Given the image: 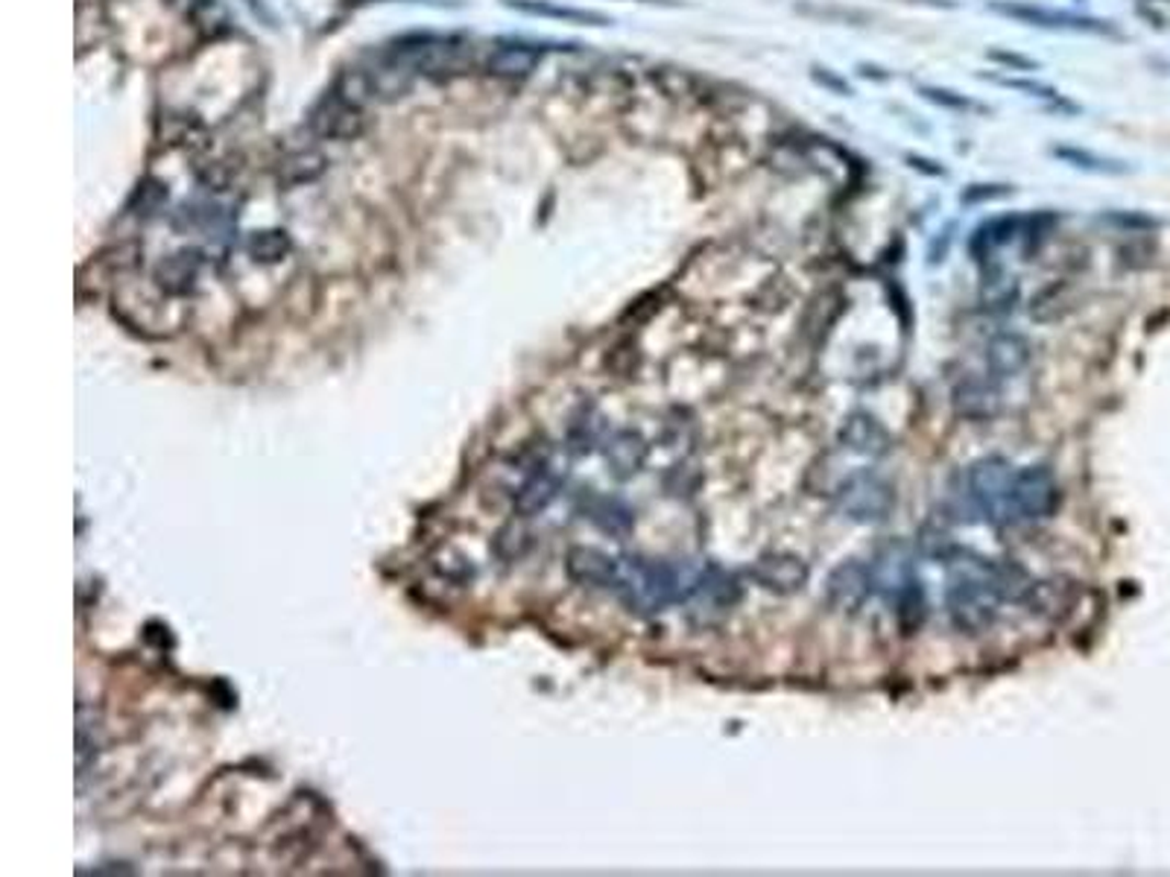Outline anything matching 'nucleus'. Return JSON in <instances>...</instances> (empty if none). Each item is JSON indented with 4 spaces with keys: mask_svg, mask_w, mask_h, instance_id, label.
<instances>
[{
    "mask_svg": "<svg viewBox=\"0 0 1170 877\" xmlns=\"http://www.w3.org/2000/svg\"><path fill=\"white\" fill-rule=\"evenodd\" d=\"M615 594L635 614H659L668 605L685 600V579L668 561L650 559H621V579Z\"/></svg>",
    "mask_w": 1170,
    "mask_h": 877,
    "instance_id": "nucleus-1",
    "label": "nucleus"
},
{
    "mask_svg": "<svg viewBox=\"0 0 1170 877\" xmlns=\"http://www.w3.org/2000/svg\"><path fill=\"white\" fill-rule=\"evenodd\" d=\"M512 471L519 474V482H512L510 489L512 509L521 517H533L538 512H545L556 500L559 489H563V474H559V468L554 465V456L545 447L524 451L515 459Z\"/></svg>",
    "mask_w": 1170,
    "mask_h": 877,
    "instance_id": "nucleus-2",
    "label": "nucleus"
},
{
    "mask_svg": "<svg viewBox=\"0 0 1170 877\" xmlns=\"http://www.w3.org/2000/svg\"><path fill=\"white\" fill-rule=\"evenodd\" d=\"M968 498L980 515L995 526L1015 524L1012 515V482L1015 468L1001 456H986L968 468Z\"/></svg>",
    "mask_w": 1170,
    "mask_h": 877,
    "instance_id": "nucleus-3",
    "label": "nucleus"
},
{
    "mask_svg": "<svg viewBox=\"0 0 1170 877\" xmlns=\"http://www.w3.org/2000/svg\"><path fill=\"white\" fill-rule=\"evenodd\" d=\"M1059 506V486H1056L1054 474L1042 468V465H1027V468H1019L1015 471V482H1012V515H1015V524L1021 521H1045L1050 517Z\"/></svg>",
    "mask_w": 1170,
    "mask_h": 877,
    "instance_id": "nucleus-4",
    "label": "nucleus"
},
{
    "mask_svg": "<svg viewBox=\"0 0 1170 877\" xmlns=\"http://www.w3.org/2000/svg\"><path fill=\"white\" fill-rule=\"evenodd\" d=\"M893 503H896L893 486L872 471L852 474L840 489V509L861 524L884 521L893 512Z\"/></svg>",
    "mask_w": 1170,
    "mask_h": 877,
    "instance_id": "nucleus-5",
    "label": "nucleus"
},
{
    "mask_svg": "<svg viewBox=\"0 0 1170 877\" xmlns=\"http://www.w3.org/2000/svg\"><path fill=\"white\" fill-rule=\"evenodd\" d=\"M393 59L401 61L405 68H410L413 73H428V77H436V73H448V70H457L466 59V47L454 38H436V35H424V38H407L389 53Z\"/></svg>",
    "mask_w": 1170,
    "mask_h": 877,
    "instance_id": "nucleus-6",
    "label": "nucleus"
},
{
    "mask_svg": "<svg viewBox=\"0 0 1170 877\" xmlns=\"http://www.w3.org/2000/svg\"><path fill=\"white\" fill-rule=\"evenodd\" d=\"M992 12H998V15H1003V18H1012V21H1021V24L1042 26V30H1071V33H1094V35L1115 33L1106 21L1077 15V12H1065V9L1036 7V3H1010V0H998V3H992Z\"/></svg>",
    "mask_w": 1170,
    "mask_h": 877,
    "instance_id": "nucleus-7",
    "label": "nucleus"
},
{
    "mask_svg": "<svg viewBox=\"0 0 1170 877\" xmlns=\"http://www.w3.org/2000/svg\"><path fill=\"white\" fill-rule=\"evenodd\" d=\"M568 577L582 588H600V591H615L621 579V559L598 550V547H573L565 559Z\"/></svg>",
    "mask_w": 1170,
    "mask_h": 877,
    "instance_id": "nucleus-8",
    "label": "nucleus"
},
{
    "mask_svg": "<svg viewBox=\"0 0 1170 877\" xmlns=\"http://www.w3.org/2000/svg\"><path fill=\"white\" fill-rule=\"evenodd\" d=\"M752 579L773 594H793L808 582V565L793 553H764L752 565Z\"/></svg>",
    "mask_w": 1170,
    "mask_h": 877,
    "instance_id": "nucleus-9",
    "label": "nucleus"
},
{
    "mask_svg": "<svg viewBox=\"0 0 1170 877\" xmlns=\"http://www.w3.org/2000/svg\"><path fill=\"white\" fill-rule=\"evenodd\" d=\"M310 132L326 140H352L363 132V114L354 105H345L334 94H328L322 103L310 112Z\"/></svg>",
    "mask_w": 1170,
    "mask_h": 877,
    "instance_id": "nucleus-10",
    "label": "nucleus"
},
{
    "mask_svg": "<svg viewBox=\"0 0 1170 877\" xmlns=\"http://www.w3.org/2000/svg\"><path fill=\"white\" fill-rule=\"evenodd\" d=\"M875 588V579H872V570L861 561H843L840 568L831 570L826 585L828 603L834 608H843V612H854L866 603V596L872 594Z\"/></svg>",
    "mask_w": 1170,
    "mask_h": 877,
    "instance_id": "nucleus-11",
    "label": "nucleus"
},
{
    "mask_svg": "<svg viewBox=\"0 0 1170 877\" xmlns=\"http://www.w3.org/2000/svg\"><path fill=\"white\" fill-rule=\"evenodd\" d=\"M203 272V254L196 249H182V252L168 254L156 266V284L170 296H188L196 287Z\"/></svg>",
    "mask_w": 1170,
    "mask_h": 877,
    "instance_id": "nucleus-12",
    "label": "nucleus"
},
{
    "mask_svg": "<svg viewBox=\"0 0 1170 877\" xmlns=\"http://www.w3.org/2000/svg\"><path fill=\"white\" fill-rule=\"evenodd\" d=\"M840 438H843V445L849 447V451L863 456H884L889 451L887 428H884L875 415H870V412H852V415L843 421Z\"/></svg>",
    "mask_w": 1170,
    "mask_h": 877,
    "instance_id": "nucleus-13",
    "label": "nucleus"
},
{
    "mask_svg": "<svg viewBox=\"0 0 1170 877\" xmlns=\"http://www.w3.org/2000/svg\"><path fill=\"white\" fill-rule=\"evenodd\" d=\"M647 442L635 430H617L615 436L606 442V465L617 480H629L633 474L641 471L647 463Z\"/></svg>",
    "mask_w": 1170,
    "mask_h": 877,
    "instance_id": "nucleus-14",
    "label": "nucleus"
},
{
    "mask_svg": "<svg viewBox=\"0 0 1170 877\" xmlns=\"http://www.w3.org/2000/svg\"><path fill=\"white\" fill-rule=\"evenodd\" d=\"M538 61H542V53H538L536 47L510 42L498 44V47L489 53L486 68H489V73H495V77H527V73L536 70Z\"/></svg>",
    "mask_w": 1170,
    "mask_h": 877,
    "instance_id": "nucleus-15",
    "label": "nucleus"
},
{
    "mask_svg": "<svg viewBox=\"0 0 1170 877\" xmlns=\"http://www.w3.org/2000/svg\"><path fill=\"white\" fill-rule=\"evenodd\" d=\"M1030 360V345L1015 333H1001L989 342L986 349V366L992 368L998 377L1019 375L1021 368L1027 366Z\"/></svg>",
    "mask_w": 1170,
    "mask_h": 877,
    "instance_id": "nucleus-16",
    "label": "nucleus"
},
{
    "mask_svg": "<svg viewBox=\"0 0 1170 877\" xmlns=\"http://www.w3.org/2000/svg\"><path fill=\"white\" fill-rule=\"evenodd\" d=\"M507 7L519 9V12H527V15L538 18H554V21H568V24H589V26H606L612 24L606 15L600 12H591V9H573V7H556L550 0H503Z\"/></svg>",
    "mask_w": 1170,
    "mask_h": 877,
    "instance_id": "nucleus-17",
    "label": "nucleus"
},
{
    "mask_svg": "<svg viewBox=\"0 0 1170 877\" xmlns=\"http://www.w3.org/2000/svg\"><path fill=\"white\" fill-rule=\"evenodd\" d=\"M326 170L328 158L319 149H299V152H291L279 164V182L287 184V187H299V184L317 182Z\"/></svg>",
    "mask_w": 1170,
    "mask_h": 877,
    "instance_id": "nucleus-18",
    "label": "nucleus"
},
{
    "mask_svg": "<svg viewBox=\"0 0 1170 877\" xmlns=\"http://www.w3.org/2000/svg\"><path fill=\"white\" fill-rule=\"evenodd\" d=\"M586 515H589V521H594L603 533L612 535H626L635 524L633 509L621 503L617 498H600V494H594V498L589 500Z\"/></svg>",
    "mask_w": 1170,
    "mask_h": 877,
    "instance_id": "nucleus-19",
    "label": "nucleus"
},
{
    "mask_svg": "<svg viewBox=\"0 0 1170 877\" xmlns=\"http://www.w3.org/2000/svg\"><path fill=\"white\" fill-rule=\"evenodd\" d=\"M331 94H334L337 100H343L345 105L363 109V105H370L372 100L378 96V91H375L370 70H345V73H340L334 88H331Z\"/></svg>",
    "mask_w": 1170,
    "mask_h": 877,
    "instance_id": "nucleus-20",
    "label": "nucleus"
},
{
    "mask_svg": "<svg viewBox=\"0 0 1170 877\" xmlns=\"http://www.w3.org/2000/svg\"><path fill=\"white\" fill-rule=\"evenodd\" d=\"M247 249L255 261L279 263L282 258L291 254L293 240L287 231H282V228H264V231H255V235L249 237Z\"/></svg>",
    "mask_w": 1170,
    "mask_h": 877,
    "instance_id": "nucleus-21",
    "label": "nucleus"
},
{
    "mask_svg": "<svg viewBox=\"0 0 1170 877\" xmlns=\"http://www.w3.org/2000/svg\"><path fill=\"white\" fill-rule=\"evenodd\" d=\"M98 726L89 722V708L80 705V710H77V778H80V784L86 778V772L98 761Z\"/></svg>",
    "mask_w": 1170,
    "mask_h": 877,
    "instance_id": "nucleus-22",
    "label": "nucleus"
},
{
    "mask_svg": "<svg viewBox=\"0 0 1170 877\" xmlns=\"http://www.w3.org/2000/svg\"><path fill=\"white\" fill-rule=\"evenodd\" d=\"M1054 156L1063 158V161H1068V164H1074V167H1082V170H1094V173H1124V167H1117V161H1109V158L1094 156V152H1089V149L1056 147Z\"/></svg>",
    "mask_w": 1170,
    "mask_h": 877,
    "instance_id": "nucleus-23",
    "label": "nucleus"
},
{
    "mask_svg": "<svg viewBox=\"0 0 1170 877\" xmlns=\"http://www.w3.org/2000/svg\"><path fill=\"white\" fill-rule=\"evenodd\" d=\"M919 94H922L924 100H931V103L942 105V109H954V112H966V109H980V105H977L975 100H968V96L957 94V91H951V88L919 86Z\"/></svg>",
    "mask_w": 1170,
    "mask_h": 877,
    "instance_id": "nucleus-24",
    "label": "nucleus"
},
{
    "mask_svg": "<svg viewBox=\"0 0 1170 877\" xmlns=\"http://www.w3.org/2000/svg\"><path fill=\"white\" fill-rule=\"evenodd\" d=\"M992 82H998V86H1003V88H1015V91H1027L1030 96H1056L1054 88L1045 86V82H1033V79H1001V77H995Z\"/></svg>",
    "mask_w": 1170,
    "mask_h": 877,
    "instance_id": "nucleus-25",
    "label": "nucleus"
},
{
    "mask_svg": "<svg viewBox=\"0 0 1170 877\" xmlns=\"http://www.w3.org/2000/svg\"><path fill=\"white\" fill-rule=\"evenodd\" d=\"M989 59L992 61H1001V65H1007V68H1015V70H1036V61L1027 59V56H1021V53H1007V50H989L986 53Z\"/></svg>",
    "mask_w": 1170,
    "mask_h": 877,
    "instance_id": "nucleus-26",
    "label": "nucleus"
},
{
    "mask_svg": "<svg viewBox=\"0 0 1170 877\" xmlns=\"http://www.w3.org/2000/svg\"><path fill=\"white\" fill-rule=\"evenodd\" d=\"M814 79H817L819 86H826V88H831V91H837L840 96L852 94V88L845 86V82L840 77H834V73H828V70L822 73V68H814Z\"/></svg>",
    "mask_w": 1170,
    "mask_h": 877,
    "instance_id": "nucleus-27",
    "label": "nucleus"
},
{
    "mask_svg": "<svg viewBox=\"0 0 1170 877\" xmlns=\"http://www.w3.org/2000/svg\"><path fill=\"white\" fill-rule=\"evenodd\" d=\"M907 161H910V167H916V170H924V173H931V175H942V167H931L933 161H928V158L907 156Z\"/></svg>",
    "mask_w": 1170,
    "mask_h": 877,
    "instance_id": "nucleus-28",
    "label": "nucleus"
},
{
    "mask_svg": "<svg viewBox=\"0 0 1170 877\" xmlns=\"http://www.w3.org/2000/svg\"><path fill=\"white\" fill-rule=\"evenodd\" d=\"M881 68H870V65H861V73L863 77H875V79H887V73H878Z\"/></svg>",
    "mask_w": 1170,
    "mask_h": 877,
    "instance_id": "nucleus-29",
    "label": "nucleus"
},
{
    "mask_svg": "<svg viewBox=\"0 0 1170 877\" xmlns=\"http://www.w3.org/2000/svg\"><path fill=\"white\" fill-rule=\"evenodd\" d=\"M913 3H931V7H954V0H913Z\"/></svg>",
    "mask_w": 1170,
    "mask_h": 877,
    "instance_id": "nucleus-30",
    "label": "nucleus"
},
{
    "mask_svg": "<svg viewBox=\"0 0 1170 877\" xmlns=\"http://www.w3.org/2000/svg\"><path fill=\"white\" fill-rule=\"evenodd\" d=\"M641 3H661V7H679V0H641Z\"/></svg>",
    "mask_w": 1170,
    "mask_h": 877,
    "instance_id": "nucleus-31",
    "label": "nucleus"
}]
</instances>
